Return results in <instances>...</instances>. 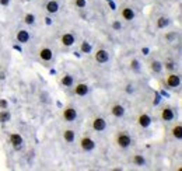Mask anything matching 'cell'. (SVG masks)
Segmentation results:
<instances>
[{
  "label": "cell",
  "mask_w": 182,
  "mask_h": 171,
  "mask_svg": "<svg viewBox=\"0 0 182 171\" xmlns=\"http://www.w3.org/2000/svg\"><path fill=\"white\" fill-rule=\"evenodd\" d=\"M115 140H116L118 147H120V149H128L132 145V137L126 132H119L116 135V137H115Z\"/></svg>",
  "instance_id": "obj_1"
},
{
  "label": "cell",
  "mask_w": 182,
  "mask_h": 171,
  "mask_svg": "<svg viewBox=\"0 0 182 171\" xmlns=\"http://www.w3.org/2000/svg\"><path fill=\"white\" fill-rule=\"evenodd\" d=\"M80 147L83 151H86V153H90V151H92L95 149V142L94 139H91L90 136H83L80 140Z\"/></svg>",
  "instance_id": "obj_2"
},
{
  "label": "cell",
  "mask_w": 182,
  "mask_h": 171,
  "mask_svg": "<svg viewBox=\"0 0 182 171\" xmlns=\"http://www.w3.org/2000/svg\"><path fill=\"white\" fill-rule=\"evenodd\" d=\"M62 116H63V119L66 121V122H74L76 118H77V109H76L74 107H72V105L66 107V108L63 109Z\"/></svg>",
  "instance_id": "obj_3"
},
{
  "label": "cell",
  "mask_w": 182,
  "mask_h": 171,
  "mask_svg": "<svg viewBox=\"0 0 182 171\" xmlns=\"http://www.w3.org/2000/svg\"><path fill=\"white\" fill-rule=\"evenodd\" d=\"M106 121L104 119L102 116H95L91 122V128L94 129L95 132H104L106 129Z\"/></svg>",
  "instance_id": "obj_4"
},
{
  "label": "cell",
  "mask_w": 182,
  "mask_h": 171,
  "mask_svg": "<svg viewBox=\"0 0 182 171\" xmlns=\"http://www.w3.org/2000/svg\"><path fill=\"white\" fill-rule=\"evenodd\" d=\"M165 83H167L168 87L171 88H175V87H179L181 86V76L178 73H170L165 78Z\"/></svg>",
  "instance_id": "obj_5"
},
{
  "label": "cell",
  "mask_w": 182,
  "mask_h": 171,
  "mask_svg": "<svg viewBox=\"0 0 182 171\" xmlns=\"http://www.w3.org/2000/svg\"><path fill=\"white\" fill-rule=\"evenodd\" d=\"M22 143H24V139H22V136L20 133H11L10 135V145L13 146V149L16 151L21 150Z\"/></svg>",
  "instance_id": "obj_6"
},
{
  "label": "cell",
  "mask_w": 182,
  "mask_h": 171,
  "mask_svg": "<svg viewBox=\"0 0 182 171\" xmlns=\"http://www.w3.org/2000/svg\"><path fill=\"white\" fill-rule=\"evenodd\" d=\"M160 116L164 122H171V121L175 119V111H174L171 107H164L160 112Z\"/></svg>",
  "instance_id": "obj_7"
},
{
  "label": "cell",
  "mask_w": 182,
  "mask_h": 171,
  "mask_svg": "<svg viewBox=\"0 0 182 171\" xmlns=\"http://www.w3.org/2000/svg\"><path fill=\"white\" fill-rule=\"evenodd\" d=\"M94 59L100 64L106 63L109 60V52L106 49H97V52L94 53Z\"/></svg>",
  "instance_id": "obj_8"
},
{
  "label": "cell",
  "mask_w": 182,
  "mask_h": 171,
  "mask_svg": "<svg viewBox=\"0 0 182 171\" xmlns=\"http://www.w3.org/2000/svg\"><path fill=\"white\" fill-rule=\"evenodd\" d=\"M88 91H90V87H88V84H86V83L76 84L74 90H73L74 95H77V97H86V95L88 94Z\"/></svg>",
  "instance_id": "obj_9"
},
{
  "label": "cell",
  "mask_w": 182,
  "mask_h": 171,
  "mask_svg": "<svg viewBox=\"0 0 182 171\" xmlns=\"http://www.w3.org/2000/svg\"><path fill=\"white\" fill-rule=\"evenodd\" d=\"M151 122H153V121H151L150 115L146 114V112H142V114L137 116V123H139V126L143 129H147L148 126L151 125Z\"/></svg>",
  "instance_id": "obj_10"
},
{
  "label": "cell",
  "mask_w": 182,
  "mask_h": 171,
  "mask_svg": "<svg viewBox=\"0 0 182 171\" xmlns=\"http://www.w3.org/2000/svg\"><path fill=\"white\" fill-rule=\"evenodd\" d=\"M38 56H39V59H41V60L50 62L53 59V52H52V49H50V48L44 46V48H41V49H39Z\"/></svg>",
  "instance_id": "obj_11"
},
{
  "label": "cell",
  "mask_w": 182,
  "mask_h": 171,
  "mask_svg": "<svg viewBox=\"0 0 182 171\" xmlns=\"http://www.w3.org/2000/svg\"><path fill=\"white\" fill-rule=\"evenodd\" d=\"M120 17H122L125 21H132V20H134V17H136V13H134V10L132 7L125 6V7H122V10H120Z\"/></svg>",
  "instance_id": "obj_12"
},
{
  "label": "cell",
  "mask_w": 182,
  "mask_h": 171,
  "mask_svg": "<svg viewBox=\"0 0 182 171\" xmlns=\"http://www.w3.org/2000/svg\"><path fill=\"white\" fill-rule=\"evenodd\" d=\"M76 42V36L73 35L72 32H64L63 35L60 36V44L63 45V46H72V45H74Z\"/></svg>",
  "instance_id": "obj_13"
},
{
  "label": "cell",
  "mask_w": 182,
  "mask_h": 171,
  "mask_svg": "<svg viewBox=\"0 0 182 171\" xmlns=\"http://www.w3.org/2000/svg\"><path fill=\"white\" fill-rule=\"evenodd\" d=\"M125 112H126L125 107L119 102L114 104V105L111 107V114H112V116H115V118H122L123 115H125Z\"/></svg>",
  "instance_id": "obj_14"
},
{
  "label": "cell",
  "mask_w": 182,
  "mask_h": 171,
  "mask_svg": "<svg viewBox=\"0 0 182 171\" xmlns=\"http://www.w3.org/2000/svg\"><path fill=\"white\" fill-rule=\"evenodd\" d=\"M16 38H17V41H18L20 44H27V42L30 41L31 35H30V32H28L27 30H24V28H21V30H18V31H17V34H16Z\"/></svg>",
  "instance_id": "obj_15"
},
{
  "label": "cell",
  "mask_w": 182,
  "mask_h": 171,
  "mask_svg": "<svg viewBox=\"0 0 182 171\" xmlns=\"http://www.w3.org/2000/svg\"><path fill=\"white\" fill-rule=\"evenodd\" d=\"M60 84L63 87H73V84H74V77H73L70 73H64L60 77Z\"/></svg>",
  "instance_id": "obj_16"
},
{
  "label": "cell",
  "mask_w": 182,
  "mask_h": 171,
  "mask_svg": "<svg viewBox=\"0 0 182 171\" xmlns=\"http://www.w3.org/2000/svg\"><path fill=\"white\" fill-rule=\"evenodd\" d=\"M45 10H46V13L49 14H55L59 11V3L56 2V0H49V2L45 4Z\"/></svg>",
  "instance_id": "obj_17"
},
{
  "label": "cell",
  "mask_w": 182,
  "mask_h": 171,
  "mask_svg": "<svg viewBox=\"0 0 182 171\" xmlns=\"http://www.w3.org/2000/svg\"><path fill=\"white\" fill-rule=\"evenodd\" d=\"M156 25L158 30H164V28H167L170 25V18L167 16H160L156 21Z\"/></svg>",
  "instance_id": "obj_18"
},
{
  "label": "cell",
  "mask_w": 182,
  "mask_h": 171,
  "mask_svg": "<svg viewBox=\"0 0 182 171\" xmlns=\"http://www.w3.org/2000/svg\"><path fill=\"white\" fill-rule=\"evenodd\" d=\"M76 139V132L73 129H64L63 131V140L66 143H73Z\"/></svg>",
  "instance_id": "obj_19"
},
{
  "label": "cell",
  "mask_w": 182,
  "mask_h": 171,
  "mask_svg": "<svg viewBox=\"0 0 182 171\" xmlns=\"http://www.w3.org/2000/svg\"><path fill=\"white\" fill-rule=\"evenodd\" d=\"M171 132H172V136L175 137L176 140H181V139H182V125H181L179 122L175 123V125L172 126Z\"/></svg>",
  "instance_id": "obj_20"
},
{
  "label": "cell",
  "mask_w": 182,
  "mask_h": 171,
  "mask_svg": "<svg viewBox=\"0 0 182 171\" xmlns=\"http://www.w3.org/2000/svg\"><path fill=\"white\" fill-rule=\"evenodd\" d=\"M132 163H133L134 165H137V167H143V165H146V159L142 154H133Z\"/></svg>",
  "instance_id": "obj_21"
},
{
  "label": "cell",
  "mask_w": 182,
  "mask_h": 171,
  "mask_svg": "<svg viewBox=\"0 0 182 171\" xmlns=\"http://www.w3.org/2000/svg\"><path fill=\"white\" fill-rule=\"evenodd\" d=\"M11 119V112L7 108L0 111V123H7Z\"/></svg>",
  "instance_id": "obj_22"
},
{
  "label": "cell",
  "mask_w": 182,
  "mask_h": 171,
  "mask_svg": "<svg viewBox=\"0 0 182 171\" xmlns=\"http://www.w3.org/2000/svg\"><path fill=\"white\" fill-rule=\"evenodd\" d=\"M162 63L160 60H153L150 63V69H151V72L153 73H161L162 72Z\"/></svg>",
  "instance_id": "obj_23"
},
{
  "label": "cell",
  "mask_w": 182,
  "mask_h": 171,
  "mask_svg": "<svg viewBox=\"0 0 182 171\" xmlns=\"http://www.w3.org/2000/svg\"><path fill=\"white\" fill-rule=\"evenodd\" d=\"M24 22L27 25H34L35 24V16H34L32 13H27L24 16Z\"/></svg>",
  "instance_id": "obj_24"
},
{
  "label": "cell",
  "mask_w": 182,
  "mask_h": 171,
  "mask_svg": "<svg viewBox=\"0 0 182 171\" xmlns=\"http://www.w3.org/2000/svg\"><path fill=\"white\" fill-rule=\"evenodd\" d=\"M80 49H81V52H83V53H90V52H91L92 48H91V45H90V42L84 41V42H81Z\"/></svg>",
  "instance_id": "obj_25"
},
{
  "label": "cell",
  "mask_w": 182,
  "mask_h": 171,
  "mask_svg": "<svg viewBox=\"0 0 182 171\" xmlns=\"http://www.w3.org/2000/svg\"><path fill=\"white\" fill-rule=\"evenodd\" d=\"M130 69L134 70V72H137V70L140 69V64H139V60H137V59H132L130 60Z\"/></svg>",
  "instance_id": "obj_26"
},
{
  "label": "cell",
  "mask_w": 182,
  "mask_h": 171,
  "mask_svg": "<svg viewBox=\"0 0 182 171\" xmlns=\"http://www.w3.org/2000/svg\"><path fill=\"white\" fill-rule=\"evenodd\" d=\"M111 27H112V30H115V31H120V30H122V24L119 22V20H115V21H112Z\"/></svg>",
  "instance_id": "obj_27"
},
{
  "label": "cell",
  "mask_w": 182,
  "mask_h": 171,
  "mask_svg": "<svg viewBox=\"0 0 182 171\" xmlns=\"http://www.w3.org/2000/svg\"><path fill=\"white\" fill-rule=\"evenodd\" d=\"M74 6L77 8H86L87 2H86V0H74Z\"/></svg>",
  "instance_id": "obj_28"
},
{
  "label": "cell",
  "mask_w": 182,
  "mask_h": 171,
  "mask_svg": "<svg viewBox=\"0 0 182 171\" xmlns=\"http://www.w3.org/2000/svg\"><path fill=\"white\" fill-rule=\"evenodd\" d=\"M162 66H164L165 69H168V70H174L175 69V62H168V63L162 64Z\"/></svg>",
  "instance_id": "obj_29"
},
{
  "label": "cell",
  "mask_w": 182,
  "mask_h": 171,
  "mask_svg": "<svg viewBox=\"0 0 182 171\" xmlns=\"http://www.w3.org/2000/svg\"><path fill=\"white\" fill-rule=\"evenodd\" d=\"M6 108H8V102H7V100L2 98L0 100V109H6Z\"/></svg>",
  "instance_id": "obj_30"
},
{
  "label": "cell",
  "mask_w": 182,
  "mask_h": 171,
  "mask_svg": "<svg viewBox=\"0 0 182 171\" xmlns=\"http://www.w3.org/2000/svg\"><path fill=\"white\" fill-rule=\"evenodd\" d=\"M8 4H10V0H0V6H3V7H7Z\"/></svg>",
  "instance_id": "obj_31"
},
{
  "label": "cell",
  "mask_w": 182,
  "mask_h": 171,
  "mask_svg": "<svg viewBox=\"0 0 182 171\" xmlns=\"http://www.w3.org/2000/svg\"><path fill=\"white\" fill-rule=\"evenodd\" d=\"M126 93H133V86H132V84H128V86H126Z\"/></svg>",
  "instance_id": "obj_32"
},
{
  "label": "cell",
  "mask_w": 182,
  "mask_h": 171,
  "mask_svg": "<svg viewBox=\"0 0 182 171\" xmlns=\"http://www.w3.org/2000/svg\"><path fill=\"white\" fill-rule=\"evenodd\" d=\"M174 36H175V34H168V35L165 36V38H167V39H172Z\"/></svg>",
  "instance_id": "obj_33"
},
{
  "label": "cell",
  "mask_w": 182,
  "mask_h": 171,
  "mask_svg": "<svg viewBox=\"0 0 182 171\" xmlns=\"http://www.w3.org/2000/svg\"><path fill=\"white\" fill-rule=\"evenodd\" d=\"M24 2H34V0H24Z\"/></svg>",
  "instance_id": "obj_34"
}]
</instances>
